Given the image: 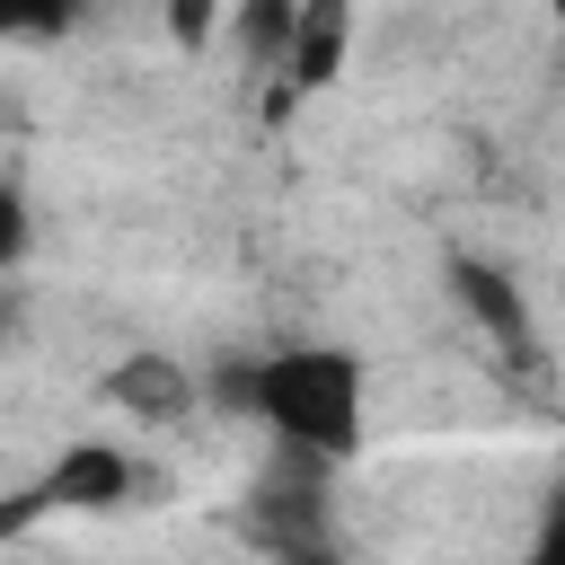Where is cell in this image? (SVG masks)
<instances>
[{
  "instance_id": "cell-1",
  "label": "cell",
  "mask_w": 565,
  "mask_h": 565,
  "mask_svg": "<svg viewBox=\"0 0 565 565\" xmlns=\"http://www.w3.org/2000/svg\"><path fill=\"white\" fill-rule=\"evenodd\" d=\"M212 406L265 424L274 450L309 459V468H344L362 450V406H371V371L344 344H274V353H238L203 380Z\"/></svg>"
},
{
  "instance_id": "cell-2",
  "label": "cell",
  "mask_w": 565,
  "mask_h": 565,
  "mask_svg": "<svg viewBox=\"0 0 565 565\" xmlns=\"http://www.w3.org/2000/svg\"><path fill=\"white\" fill-rule=\"evenodd\" d=\"M159 468H141L124 441H71L35 468L44 512H124V503H159Z\"/></svg>"
},
{
  "instance_id": "cell-3",
  "label": "cell",
  "mask_w": 565,
  "mask_h": 565,
  "mask_svg": "<svg viewBox=\"0 0 565 565\" xmlns=\"http://www.w3.org/2000/svg\"><path fill=\"white\" fill-rule=\"evenodd\" d=\"M450 300L494 335V353H512V362L539 353V327H530V300H521L512 265H494V256H450Z\"/></svg>"
},
{
  "instance_id": "cell-4",
  "label": "cell",
  "mask_w": 565,
  "mask_h": 565,
  "mask_svg": "<svg viewBox=\"0 0 565 565\" xmlns=\"http://www.w3.org/2000/svg\"><path fill=\"white\" fill-rule=\"evenodd\" d=\"M97 397H106L115 415H132V424H185V415L203 406V380H194L177 353H124V362L97 380Z\"/></svg>"
},
{
  "instance_id": "cell-5",
  "label": "cell",
  "mask_w": 565,
  "mask_h": 565,
  "mask_svg": "<svg viewBox=\"0 0 565 565\" xmlns=\"http://www.w3.org/2000/svg\"><path fill=\"white\" fill-rule=\"evenodd\" d=\"M344 44H353V9H344V0H300V9H291V35H282V62H274V88H282V97L335 88Z\"/></svg>"
},
{
  "instance_id": "cell-6",
  "label": "cell",
  "mask_w": 565,
  "mask_h": 565,
  "mask_svg": "<svg viewBox=\"0 0 565 565\" xmlns=\"http://www.w3.org/2000/svg\"><path fill=\"white\" fill-rule=\"evenodd\" d=\"M26 256H35V203L18 177H0V282H18Z\"/></svg>"
},
{
  "instance_id": "cell-7",
  "label": "cell",
  "mask_w": 565,
  "mask_h": 565,
  "mask_svg": "<svg viewBox=\"0 0 565 565\" xmlns=\"http://www.w3.org/2000/svg\"><path fill=\"white\" fill-rule=\"evenodd\" d=\"M282 35H291V0H256V9H238V44H247V62L274 79V62H282Z\"/></svg>"
},
{
  "instance_id": "cell-8",
  "label": "cell",
  "mask_w": 565,
  "mask_h": 565,
  "mask_svg": "<svg viewBox=\"0 0 565 565\" xmlns=\"http://www.w3.org/2000/svg\"><path fill=\"white\" fill-rule=\"evenodd\" d=\"M26 335V282H0V353H18Z\"/></svg>"
},
{
  "instance_id": "cell-9",
  "label": "cell",
  "mask_w": 565,
  "mask_h": 565,
  "mask_svg": "<svg viewBox=\"0 0 565 565\" xmlns=\"http://www.w3.org/2000/svg\"><path fill=\"white\" fill-rule=\"evenodd\" d=\"M265 547H274V565H344L327 539H265Z\"/></svg>"
},
{
  "instance_id": "cell-10",
  "label": "cell",
  "mask_w": 565,
  "mask_h": 565,
  "mask_svg": "<svg viewBox=\"0 0 565 565\" xmlns=\"http://www.w3.org/2000/svg\"><path fill=\"white\" fill-rule=\"evenodd\" d=\"M168 35H177V44H203V35H212V9H203V0L168 9Z\"/></svg>"
}]
</instances>
